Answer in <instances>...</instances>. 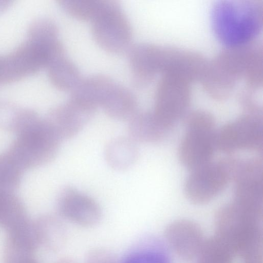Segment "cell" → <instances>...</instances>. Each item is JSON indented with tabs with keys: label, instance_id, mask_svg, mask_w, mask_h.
<instances>
[{
	"label": "cell",
	"instance_id": "3957f363",
	"mask_svg": "<svg viewBox=\"0 0 263 263\" xmlns=\"http://www.w3.org/2000/svg\"><path fill=\"white\" fill-rule=\"evenodd\" d=\"M262 214L234 201L220 208L215 216L216 235L234 254L244 256L262 248Z\"/></svg>",
	"mask_w": 263,
	"mask_h": 263
},
{
	"label": "cell",
	"instance_id": "30bf717a",
	"mask_svg": "<svg viewBox=\"0 0 263 263\" xmlns=\"http://www.w3.org/2000/svg\"><path fill=\"white\" fill-rule=\"evenodd\" d=\"M49 57L41 45L27 40L10 53L0 56V84L20 80L47 67Z\"/></svg>",
	"mask_w": 263,
	"mask_h": 263
},
{
	"label": "cell",
	"instance_id": "d4e9b609",
	"mask_svg": "<svg viewBox=\"0 0 263 263\" xmlns=\"http://www.w3.org/2000/svg\"><path fill=\"white\" fill-rule=\"evenodd\" d=\"M242 258V263H262V249L249 254Z\"/></svg>",
	"mask_w": 263,
	"mask_h": 263
},
{
	"label": "cell",
	"instance_id": "9a60e30c",
	"mask_svg": "<svg viewBox=\"0 0 263 263\" xmlns=\"http://www.w3.org/2000/svg\"><path fill=\"white\" fill-rule=\"evenodd\" d=\"M115 82L109 76L96 74L81 79L71 91L70 100L96 110Z\"/></svg>",
	"mask_w": 263,
	"mask_h": 263
},
{
	"label": "cell",
	"instance_id": "6da1fadb",
	"mask_svg": "<svg viewBox=\"0 0 263 263\" xmlns=\"http://www.w3.org/2000/svg\"><path fill=\"white\" fill-rule=\"evenodd\" d=\"M262 46L258 41L234 47H226L208 62L201 82L213 98H228L237 83L243 80L247 89L262 87Z\"/></svg>",
	"mask_w": 263,
	"mask_h": 263
},
{
	"label": "cell",
	"instance_id": "5b68a950",
	"mask_svg": "<svg viewBox=\"0 0 263 263\" xmlns=\"http://www.w3.org/2000/svg\"><path fill=\"white\" fill-rule=\"evenodd\" d=\"M183 120L185 132L178 157L182 164L191 171L212 161L217 130L214 117L205 110L190 111Z\"/></svg>",
	"mask_w": 263,
	"mask_h": 263
},
{
	"label": "cell",
	"instance_id": "8992f818",
	"mask_svg": "<svg viewBox=\"0 0 263 263\" xmlns=\"http://www.w3.org/2000/svg\"><path fill=\"white\" fill-rule=\"evenodd\" d=\"M216 146L230 155L238 151L262 152V112L243 111L237 119L221 126L216 131Z\"/></svg>",
	"mask_w": 263,
	"mask_h": 263
},
{
	"label": "cell",
	"instance_id": "ffe728a7",
	"mask_svg": "<svg viewBox=\"0 0 263 263\" xmlns=\"http://www.w3.org/2000/svg\"><path fill=\"white\" fill-rule=\"evenodd\" d=\"M235 254L216 235L205 239L197 256V263H232Z\"/></svg>",
	"mask_w": 263,
	"mask_h": 263
},
{
	"label": "cell",
	"instance_id": "7c38bea8",
	"mask_svg": "<svg viewBox=\"0 0 263 263\" xmlns=\"http://www.w3.org/2000/svg\"><path fill=\"white\" fill-rule=\"evenodd\" d=\"M58 209L66 220L83 228L96 226L102 216L100 206L93 199L69 186L60 195Z\"/></svg>",
	"mask_w": 263,
	"mask_h": 263
},
{
	"label": "cell",
	"instance_id": "4fadbf2b",
	"mask_svg": "<svg viewBox=\"0 0 263 263\" xmlns=\"http://www.w3.org/2000/svg\"><path fill=\"white\" fill-rule=\"evenodd\" d=\"M165 237L172 250L185 260L197 257L205 240L201 227L187 219L170 223L165 230Z\"/></svg>",
	"mask_w": 263,
	"mask_h": 263
},
{
	"label": "cell",
	"instance_id": "2e32d148",
	"mask_svg": "<svg viewBox=\"0 0 263 263\" xmlns=\"http://www.w3.org/2000/svg\"><path fill=\"white\" fill-rule=\"evenodd\" d=\"M128 121L129 137L136 143H157L171 132L159 122L152 111H137Z\"/></svg>",
	"mask_w": 263,
	"mask_h": 263
},
{
	"label": "cell",
	"instance_id": "e0dca14e",
	"mask_svg": "<svg viewBox=\"0 0 263 263\" xmlns=\"http://www.w3.org/2000/svg\"><path fill=\"white\" fill-rule=\"evenodd\" d=\"M100 106L108 116L117 120H128L137 111V102L133 93L116 82Z\"/></svg>",
	"mask_w": 263,
	"mask_h": 263
},
{
	"label": "cell",
	"instance_id": "9c48e42d",
	"mask_svg": "<svg viewBox=\"0 0 263 263\" xmlns=\"http://www.w3.org/2000/svg\"><path fill=\"white\" fill-rule=\"evenodd\" d=\"M231 181L224 159L191 171L184 187L186 198L196 204L207 203L219 195Z\"/></svg>",
	"mask_w": 263,
	"mask_h": 263
},
{
	"label": "cell",
	"instance_id": "277c9868",
	"mask_svg": "<svg viewBox=\"0 0 263 263\" xmlns=\"http://www.w3.org/2000/svg\"><path fill=\"white\" fill-rule=\"evenodd\" d=\"M160 76L152 112L162 125L171 131L189 112L192 84L197 80L190 73L176 68L167 69Z\"/></svg>",
	"mask_w": 263,
	"mask_h": 263
},
{
	"label": "cell",
	"instance_id": "7402d4cb",
	"mask_svg": "<svg viewBox=\"0 0 263 263\" xmlns=\"http://www.w3.org/2000/svg\"><path fill=\"white\" fill-rule=\"evenodd\" d=\"M120 263H170V259L161 246L150 242L135 247Z\"/></svg>",
	"mask_w": 263,
	"mask_h": 263
},
{
	"label": "cell",
	"instance_id": "cb8c5ba5",
	"mask_svg": "<svg viewBox=\"0 0 263 263\" xmlns=\"http://www.w3.org/2000/svg\"><path fill=\"white\" fill-rule=\"evenodd\" d=\"M84 263H120V260L109 249L98 247L91 249L87 253Z\"/></svg>",
	"mask_w": 263,
	"mask_h": 263
},
{
	"label": "cell",
	"instance_id": "d6986e66",
	"mask_svg": "<svg viewBox=\"0 0 263 263\" xmlns=\"http://www.w3.org/2000/svg\"><path fill=\"white\" fill-rule=\"evenodd\" d=\"M47 68L50 82L60 90L71 91L81 79L78 67L66 55L54 60Z\"/></svg>",
	"mask_w": 263,
	"mask_h": 263
},
{
	"label": "cell",
	"instance_id": "ba28073f",
	"mask_svg": "<svg viewBox=\"0 0 263 263\" xmlns=\"http://www.w3.org/2000/svg\"><path fill=\"white\" fill-rule=\"evenodd\" d=\"M233 201L263 213V161L261 157L237 158L232 175Z\"/></svg>",
	"mask_w": 263,
	"mask_h": 263
},
{
	"label": "cell",
	"instance_id": "7a4b0ae2",
	"mask_svg": "<svg viewBox=\"0 0 263 263\" xmlns=\"http://www.w3.org/2000/svg\"><path fill=\"white\" fill-rule=\"evenodd\" d=\"M212 27L226 47L254 41L263 27L262 0H218L211 11Z\"/></svg>",
	"mask_w": 263,
	"mask_h": 263
},
{
	"label": "cell",
	"instance_id": "52a82bcc",
	"mask_svg": "<svg viewBox=\"0 0 263 263\" xmlns=\"http://www.w3.org/2000/svg\"><path fill=\"white\" fill-rule=\"evenodd\" d=\"M91 22L93 37L104 50L112 53H121L130 47L132 28L118 1L108 0Z\"/></svg>",
	"mask_w": 263,
	"mask_h": 263
},
{
	"label": "cell",
	"instance_id": "8fae6325",
	"mask_svg": "<svg viewBox=\"0 0 263 263\" xmlns=\"http://www.w3.org/2000/svg\"><path fill=\"white\" fill-rule=\"evenodd\" d=\"M165 47L148 43L136 44L128 50V58L134 85L138 88L148 85L164 67Z\"/></svg>",
	"mask_w": 263,
	"mask_h": 263
},
{
	"label": "cell",
	"instance_id": "4316f807",
	"mask_svg": "<svg viewBox=\"0 0 263 263\" xmlns=\"http://www.w3.org/2000/svg\"><path fill=\"white\" fill-rule=\"evenodd\" d=\"M11 1L0 0V12L5 10L10 5Z\"/></svg>",
	"mask_w": 263,
	"mask_h": 263
},
{
	"label": "cell",
	"instance_id": "44dd1931",
	"mask_svg": "<svg viewBox=\"0 0 263 263\" xmlns=\"http://www.w3.org/2000/svg\"><path fill=\"white\" fill-rule=\"evenodd\" d=\"M108 0H59L67 13L81 20L92 21L106 6Z\"/></svg>",
	"mask_w": 263,
	"mask_h": 263
},
{
	"label": "cell",
	"instance_id": "5bb4252c",
	"mask_svg": "<svg viewBox=\"0 0 263 263\" xmlns=\"http://www.w3.org/2000/svg\"><path fill=\"white\" fill-rule=\"evenodd\" d=\"M95 111L69 99L51 110L48 124L60 139H70L80 133Z\"/></svg>",
	"mask_w": 263,
	"mask_h": 263
},
{
	"label": "cell",
	"instance_id": "484cf974",
	"mask_svg": "<svg viewBox=\"0 0 263 263\" xmlns=\"http://www.w3.org/2000/svg\"><path fill=\"white\" fill-rule=\"evenodd\" d=\"M55 263H78L74 259L69 257H65L59 259Z\"/></svg>",
	"mask_w": 263,
	"mask_h": 263
},
{
	"label": "cell",
	"instance_id": "603a6c76",
	"mask_svg": "<svg viewBox=\"0 0 263 263\" xmlns=\"http://www.w3.org/2000/svg\"><path fill=\"white\" fill-rule=\"evenodd\" d=\"M28 40L43 45L58 40V28L54 21L47 17L32 21L28 29Z\"/></svg>",
	"mask_w": 263,
	"mask_h": 263
},
{
	"label": "cell",
	"instance_id": "ac0fdd59",
	"mask_svg": "<svg viewBox=\"0 0 263 263\" xmlns=\"http://www.w3.org/2000/svg\"><path fill=\"white\" fill-rule=\"evenodd\" d=\"M138 155L137 143L129 137L115 138L107 143L105 148L106 161L115 170L129 168L136 163Z\"/></svg>",
	"mask_w": 263,
	"mask_h": 263
}]
</instances>
